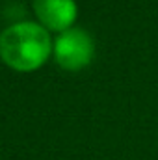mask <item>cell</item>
Here are the masks:
<instances>
[{
  "mask_svg": "<svg viewBox=\"0 0 158 160\" xmlns=\"http://www.w3.org/2000/svg\"><path fill=\"white\" fill-rule=\"evenodd\" d=\"M95 54V45L91 36L82 28H69L58 36L54 43L56 62L71 71L86 67Z\"/></svg>",
  "mask_w": 158,
  "mask_h": 160,
  "instance_id": "7a4b0ae2",
  "label": "cell"
},
{
  "mask_svg": "<svg viewBox=\"0 0 158 160\" xmlns=\"http://www.w3.org/2000/svg\"><path fill=\"white\" fill-rule=\"evenodd\" d=\"M34 9L39 21L50 30H69L77 19L75 0H34Z\"/></svg>",
  "mask_w": 158,
  "mask_h": 160,
  "instance_id": "3957f363",
  "label": "cell"
},
{
  "mask_svg": "<svg viewBox=\"0 0 158 160\" xmlns=\"http://www.w3.org/2000/svg\"><path fill=\"white\" fill-rule=\"evenodd\" d=\"M52 41L48 32L37 22H15L0 34L2 60L19 71L39 67L50 54Z\"/></svg>",
  "mask_w": 158,
  "mask_h": 160,
  "instance_id": "6da1fadb",
  "label": "cell"
}]
</instances>
